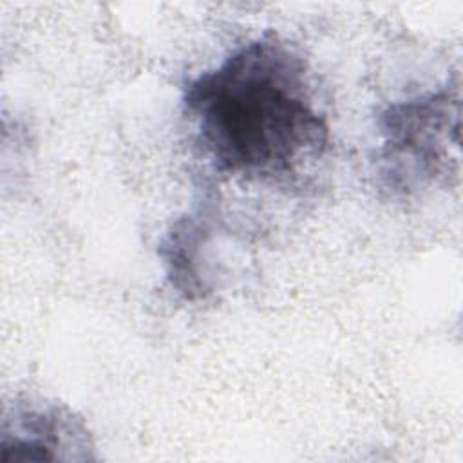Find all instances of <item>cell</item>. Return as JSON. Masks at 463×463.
<instances>
[{"mask_svg": "<svg viewBox=\"0 0 463 463\" xmlns=\"http://www.w3.org/2000/svg\"><path fill=\"white\" fill-rule=\"evenodd\" d=\"M181 112L206 165L244 183H297L331 145L307 60L271 31L190 76Z\"/></svg>", "mask_w": 463, "mask_h": 463, "instance_id": "obj_1", "label": "cell"}, {"mask_svg": "<svg viewBox=\"0 0 463 463\" xmlns=\"http://www.w3.org/2000/svg\"><path fill=\"white\" fill-rule=\"evenodd\" d=\"M373 170L392 199H412L447 186L459 170L461 103L456 83L398 98L374 118Z\"/></svg>", "mask_w": 463, "mask_h": 463, "instance_id": "obj_2", "label": "cell"}, {"mask_svg": "<svg viewBox=\"0 0 463 463\" xmlns=\"http://www.w3.org/2000/svg\"><path fill=\"white\" fill-rule=\"evenodd\" d=\"M232 224L213 186L177 215L157 244L168 288L186 302H203L221 291L226 280V251Z\"/></svg>", "mask_w": 463, "mask_h": 463, "instance_id": "obj_3", "label": "cell"}, {"mask_svg": "<svg viewBox=\"0 0 463 463\" xmlns=\"http://www.w3.org/2000/svg\"><path fill=\"white\" fill-rule=\"evenodd\" d=\"M96 459L92 434L71 407L47 398H16L2 414L0 463Z\"/></svg>", "mask_w": 463, "mask_h": 463, "instance_id": "obj_4", "label": "cell"}]
</instances>
